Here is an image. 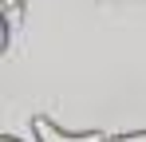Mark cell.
Returning <instances> with one entry per match:
<instances>
[{
    "label": "cell",
    "instance_id": "obj_1",
    "mask_svg": "<svg viewBox=\"0 0 146 142\" xmlns=\"http://www.w3.org/2000/svg\"><path fill=\"white\" fill-rule=\"evenodd\" d=\"M32 142H111L103 130H63L48 115H32Z\"/></svg>",
    "mask_w": 146,
    "mask_h": 142
},
{
    "label": "cell",
    "instance_id": "obj_2",
    "mask_svg": "<svg viewBox=\"0 0 146 142\" xmlns=\"http://www.w3.org/2000/svg\"><path fill=\"white\" fill-rule=\"evenodd\" d=\"M0 16H4V51L12 47V36L24 20V0H0Z\"/></svg>",
    "mask_w": 146,
    "mask_h": 142
},
{
    "label": "cell",
    "instance_id": "obj_3",
    "mask_svg": "<svg viewBox=\"0 0 146 142\" xmlns=\"http://www.w3.org/2000/svg\"><path fill=\"white\" fill-rule=\"evenodd\" d=\"M111 142H146V130H122V134H115Z\"/></svg>",
    "mask_w": 146,
    "mask_h": 142
},
{
    "label": "cell",
    "instance_id": "obj_4",
    "mask_svg": "<svg viewBox=\"0 0 146 142\" xmlns=\"http://www.w3.org/2000/svg\"><path fill=\"white\" fill-rule=\"evenodd\" d=\"M0 142H24V138H16V134H4V138H0Z\"/></svg>",
    "mask_w": 146,
    "mask_h": 142
},
{
    "label": "cell",
    "instance_id": "obj_5",
    "mask_svg": "<svg viewBox=\"0 0 146 142\" xmlns=\"http://www.w3.org/2000/svg\"><path fill=\"white\" fill-rule=\"evenodd\" d=\"M99 4H111V0H99Z\"/></svg>",
    "mask_w": 146,
    "mask_h": 142
}]
</instances>
